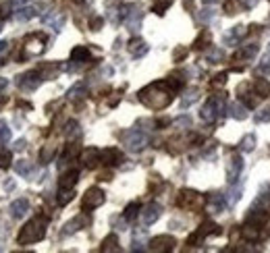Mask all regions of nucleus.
Returning a JSON list of instances; mask_svg holds the SVG:
<instances>
[{
    "instance_id": "f257e3e1",
    "label": "nucleus",
    "mask_w": 270,
    "mask_h": 253,
    "mask_svg": "<svg viewBox=\"0 0 270 253\" xmlns=\"http://www.w3.org/2000/svg\"><path fill=\"white\" fill-rule=\"evenodd\" d=\"M139 100H142L148 108L162 110L171 104L173 92L168 89V83H152V85H148L146 89L139 92Z\"/></svg>"
},
{
    "instance_id": "f03ea898",
    "label": "nucleus",
    "mask_w": 270,
    "mask_h": 253,
    "mask_svg": "<svg viewBox=\"0 0 270 253\" xmlns=\"http://www.w3.org/2000/svg\"><path fill=\"white\" fill-rule=\"evenodd\" d=\"M46 224H48L46 218H39V216L32 218L19 232V243L21 245H32V243L42 241L46 237Z\"/></svg>"
},
{
    "instance_id": "7ed1b4c3",
    "label": "nucleus",
    "mask_w": 270,
    "mask_h": 253,
    "mask_svg": "<svg viewBox=\"0 0 270 253\" xmlns=\"http://www.w3.org/2000/svg\"><path fill=\"white\" fill-rule=\"evenodd\" d=\"M223 112H225V100L223 98H210L202 106V110H199V116H202V120H206V123H214Z\"/></svg>"
},
{
    "instance_id": "20e7f679",
    "label": "nucleus",
    "mask_w": 270,
    "mask_h": 253,
    "mask_svg": "<svg viewBox=\"0 0 270 253\" xmlns=\"http://www.w3.org/2000/svg\"><path fill=\"white\" fill-rule=\"evenodd\" d=\"M123 139H125V145L129 151H142L148 145V135L139 129H133V131H129V133H125Z\"/></svg>"
},
{
    "instance_id": "39448f33",
    "label": "nucleus",
    "mask_w": 270,
    "mask_h": 253,
    "mask_svg": "<svg viewBox=\"0 0 270 253\" xmlns=\"http://www.w3.org/2000/svg\"><path fill=\"white\" fill-rule=\"evenodd\" d=\"M44 44H46V36L44 34H34L25 39L23 46V56H36L44 52Z\"/></svg>"
},
{
    "instance_id": "423d86ee",
    "label": "nucleus",
    "mask_w": 270,
    "mask_h": 253,
    "mask_svg": "<svg viewBox=\"0 0 270 253\" xmlns=\"http://www.w3.org/2000/svg\"><path fill=\"white\" fill-rule=\"evenodd\" d=\"M104 199H106L104 191L98 189V187H92V189L85 191V195L81 199V206H83V210H96V208H100L104 204Z\"/></svg>"
},
{
    "instance_id": "0eeeda50",
    "label": "nucleus",
    "mask_w": 270,
    "mask_h": 253,
    "mask_svg": "<svg viewBox=\"0 0 270 253\" xmlns=\"http://www.w3.org/2000/svg\"><path fill=\"white\" fill-rule=\"evenodd\" d=\"M39 81H42V75H39V71H27L19 77L17 85L23 89V92H34V89L39 85Z\"/></svg>"
},
{
    "instance_id": "6e6552de",
    "label": "nucleus",
    "mask_w": 270,
    "mask_h": 253,
    "mask_svg": "<svg viewBox=\"0 0 270 253\" xmlns=\"http://www.w3.org/2000/svg\"><path fill=\"white\" fill-rule=\"evenodd\" d=\"M175 245H177V241L171 235H160V237L150 241V249L152 251H171V249H175Z\"/></svg>"
},
{
    "instance_id": "1a4fd4ad",
    "label": "nucleus",
    "mask_w": 270,
    "mask_h": 253,
    "mask_svg": "<svg viewBox=\"0 0 270 253\" xmlns=\"http://www.w3.org/2000/svg\"><path fill=\"white\" fill-rule=\"evenodd\" d=\"M241 170H243V160H241V156H233L231 162H229V168H227V181H229V185H235V183H237V179H239V175H241Z\"/></svg>"
},
{
    "instance_id": "9d476101",
    "label": "nucleus",
    "mask_w": 270,
    "mask_h": 253,
    "mask_svg": "<svg viewBox=\"0 0 270 253\" xmlns=\"http://www.w3.org/2000/svg\"><path fill=\"white\" fill-rule=\"evenodd\" d=\"M160 214H162V208H160V204H150L142 212V222H144L146 226H150V224H154V222L160 218Z\"/></svg>"
},
{
    "instance_id": "9b49d317",
    "label": "nucleus",
    "mask_w": 270,
    "mask_h": 253,
    "mask_svg": "<svg viewBox=\"0 0 270 253\" xmlns=\"http://www.w3.org/2000/svg\"><path fill=\"white\" fill-rule=\"evenodd\" d=\"M8 212H11V216L15 218V220H21L27 212H29V201L27 199H15L11 206H8Z\"/></svg>"
},
{
    "instance_id": "f8f14e48",
    "label": "nucleus",
    "mask_w": 270,
    "mask_h": 253,
    "mask_svg": "<svg viewBox=\"0 0 270 253\" xmlns=\"http://www.w3.org/2000/svg\"><path fill=\"white\" fill-rule=\"evenodd\" d=\"M199 201H202L199 193H195V191H189V189H185V191H181V195H179L177 204L181 206V208H189V206H195V204H199Z\"/></svg>"
},
{
    "instance_id": "ddd939ff",
    "label": "nucleus",
    "mask_w": 270,
    "mask_h": 253,
    "mask_svg": "<svg viewBox=\"0 0 270 253\" xmlns=\"http://www.w3.org/2000/svg\"><path fill=\"white\" fill-rule=\"evenodd\" d=\"M123 160L121 151L115 149V147H108L104 151H100V162H104L106 166H113V164H118V162Z\"/></svg>"
},
{
    "instance_id": "4468645a",
    "label": "nucleus",
    "mask_w": 270,
    "mask_h": 253,
    "mask_svg": "<svg viewBox=\"0 0 270 253\" xmlns=\"http://www.w3.org/2000/svg\"><path fill=\"white\" fill-rule=\"evenodd\" d=\"M77 181H79V170H69L58 181V189H75Z\"/></svg>"
},
{
    "instance_id": "2eb2a0df",
    "label": "nucleus",
    "mask_w": 270,
    "mask_h": 253,
    "mask_svg": "<svg viewBox=\"0 0 270 253\" xmlns=\"http://www.w3.org/2000/svg\"><path fill=\"white\" fill-rule=\"evenodd\" d=\"M227 206V199L221 195V193H212L208 197V210L212 212V214H218V212H223Z\"/></svg>"
},
{
    "instance_id": "dca6fc26",
    "label": "nucleus",
    "mask_w": 270,
    "mask_h": 253,
    "mask_svg": "<svg viewBox=\"0 0 270 253\" xmlns=\"http://www.w3.org/2000/svg\"><path fill=\"white\" fill-rule=\"evenodd\" d=\"M81 162L87 166V168H94L98 162H100V151L96 147H89V149H83L81 151Z\"/></svg>"
},
{
    "instance_id": "f3484780",
    "label": "nucleus",
    "mask_w": 270,
    "mask_h": 253,
    "mask_svg": "<svg viewBox=\"0 0 270 253\" xmlns=\"http://www.w3.org/2000/svg\"><path fill=\"white\" fill-rule=\"evenodd\" d=\"M42 21L46 23V25H50L52 29H56V32H61L63 29V25H65V15H61V13H50V15H44L42 17Z\"/></svg>"
},
{
    "instance_id": "a211bd4d",
    "label": "nucleus",
    "mask_w": 270,
    "mask_h": 253,
    "mask_svg": "<svg viewBox=\"0 0 270 253\" xmlns=\"http://www.w3.org/2000/svg\"><path fill=\"white\" fill-rule=\"evenodd\" d=\"M129 52H131L135 58L139 56H144L148 52V44L144 42V39H139V37H133L131 42H129Z\"/></svg>"
},
{
    "instance_id": "6ab92c4d",
    "label": "nucleus",
    "mask_w": 270,
    "mask_h": 253,
    "mask_svg": "<svg viewBox=\"0 0 270 253\" xmlns=\"http://www.w3.org/2000/svg\"><path fill=\"white\" fill-rule=\"evenodd\" d=\"M229 114H231L233 118L237 120H243L247 116V106L243 102H233V104H229Z\"/></svg>"
},
{
    "instance_id": "aec40b11",
    "label": "nucleus",
    "mask_w": 270,
    "mask_h": 253,
    "mask_svg": "<svg viewBox=\"0 0 270 253\" xmlns=\"http://www.w3.org/2000/svg\"><path fill=\"white\" fill-rule=\"evenodd\" d=\"M89 224V218H85V216H77L75 220H71L69 224L65 226V230H63V235H71V232H75V230H79L81 226H87Z\"/></svg>"
},
{
    "instance_id": "412c9836",
    "label": "nucleus",
    "mask_w": 270,
    "mask_h": 253,
    "mask_svg": "<svg viewBox=\"0 0 270 253\" xmlns=\"http://www.w3.org/2000/svg\"><path fill=\"white\" fill-rule=\"evenodd\" d=\"M69 100H81L87 96V85L83 83V81H79V83H75L71 89H69Z\"/></svg>"
},
{
    "instance_id": "4be33fe9",
    "label": "nucleus",
    "mask_w": 270,
    "mask_h": 253,
    "mask_svg": "<svg viewBox=\"0 0 270 253\" xmlns=\"http://www.w3.org/2000/svg\"><path fill=\"white\" fill-rule=\"evenodd\" d=\"M71 60H73V63H87V60H89V50L85 46H75L71 50Z\"/></svg>"
},
{
    "instance_id": "5701e85b",
    "label": "nucleus",
    "mask_w": 270,
    "mask_h": 253,
    "mask_svg": "<svg viewBox=\"0 0 270 253\" xmlns=\"http://www.w3.org/2000/svg\"><path fill=\"white\" fill-rule=\"evenodd\" d=\"M266 214H262V212H258V210H249V214L245 216V224H256V226H262V222H266Z\"/></svg>"
},
{
    "instance_id": "b1692460",
    "label": "nucleus",
    "mask_w": 270,
    "mask_h": 253,
    "mask_svg": "<svg viewBox=\"0 0 270 253\" xmlns=\"http://www.w3.org/2000/svg\"><path fill=\"white\" fill-rule=\"evenodd\" d=\"M245 32H247V29H245L243 25H237V27H233V32L225 36V44H237L239 39H241V37L245 36Z\"/></svg>"
},
{
    "instance_id": "393cba45",
    "label": "nucleus",
    "mask_w": 270,
    "mask_h": 253,
    "mask_svg": "<svg viewBox=\"0 0 270 253\" xmlns=\"http://www.w3.org/2000/svg\"><path fill=\"white\" fill-rule=\"evenodd\" d=\"M65 135H67V139H77L79 135H81V127H79V123L69 120L67 127H65Z\"/></svg>"
},
{
    "instance_id": "a878e982",
    "label": "nucleus",
    "mask_w": 270,
    "mask_h": 253,
    "mask_svg": "<svg viewBox=\"0 0 270 253\" xmlns=\"http://www.w3.org/2000/svg\"><path fill=\"white\" fill-rule=\"evenodd\" d=\"M243 239H247V241H260V239H262V232H260V228L256 224H247L243 228Z\"/></svg>"
},
{
    "instance_id": "bb28decb",
    "label": "nucleus",
    "mask_w": 270,
    "mask_h": 253,
    "mask_svg": "<svg viewBox=\"0 0 270 253\" xmlns=\"http://www.w3.org/2000/svg\"><path fill=\"white\" fill-rule=\"evenodd\" d=\"M137 214H139V204H137V201H133V204H129V206L125 208V212H123V220L131 222V220L137 218Z\"/></svg>"
},
{
    "instance_id": "cd10ccee",
    "label": "nucleus",
    "mask_w": 270,
    "mask_h": 253,
    "mask_svg": "<svg viewBox=\"0 0 270 253\" xmlns=\"http://www.w3.org/2000/svg\"><path fill=\"white\" fill-rule=\"evenodd\" d=\"M38 13H36V8L34 6H21V8H17V19L19 21H29V19H34Z\"/></svg>"
},
{
    "instance_id": "c85d7f7f",
    "label": "nucleus",
    "mask_w": 270,
    "mask_h": 253,
    "mask_svg": "<svg viewBox=\"0 0 270 253\" xmlns=\"http://www.w3.org/2000/svg\"><path fill=\"white\" fill-rule=\"evenodd\" d=\"M256 94L260 98H268L270 96V83H268L266 79H258L256 81Z\"/></svg>"
},
{
    "instance_id": "c756f323",
    "label": "nucleus",
    "mask_w": 270,
    "mask_h": 253,
    "mask_svg": "<svg viewBox=\"0 0 270 253\" xmlns=\"http://www.w3.org/2000/svg\"><path fill=\"white\" fill-rule=\"evenodd\" d=\"M54 154H56V147H54V145L44 147L42 151H39V162H42V164H48V162H52Z\"/></svg>"
},
{
    "instance_id": "7c9ffc66",
    "label": "nucleus",
    "mask_w": 270,
    "mask_h": 253,
    "mask_svg": "<svg viewBox=\"0 0 270 253\" xmlns=\"http://www.w3.org/2000/svg\"><path fill=\"white\" fill-rule=\"evenodd\" d=\"M256 54H258V44H249L243 50H239L235 58H254Z\"/></svg>"
},
{
    "instance_id": "2f4dec72",
    "label": "nucleus",
    "mask_w": 270,
    "mask_h": 253,
    "mask_svg": "<svg viewBox=\"0 0 270 253\" xmlns=\"http://www.w3.org/2000/svg\"><path fill=\"white\" fill-rule=\"evenodd\" d=\"M15 170H17L19 175H23V177H32V173H34L32 164H29L27 160H21V162H17V164H15Z\"/></svg>"
},
{
    "instance_id": "473e14b6",
    "label": "nucleus",
    "mask_w": 270,
    "mask_h": 253,
    "mask_svg": "<svg viewBox=\"0 0 270 253\" xmlns=\"http://www.w3.org/2000/svg\"><path fill=\"white\" fill-rule=\"evenodd\" d=\"M73 197H75L73 189H61V191H58V206H67Z\"/></svg>"
},
{
    "instance_id": "72a5a7b5",
    "label": "nucleus",
    "mask_w": 270,
    "mask_h": 253,
    "mask_svg": "<svg viewBox=\"0 0 270 253\" xmlns=\"http://www.w3.org/2000/svg\"><path fill=\"white\" fill-rule=\"evenodd\" d=\"M102 251H118V239H116V235H111V237L104 239Z\"/></svg>"
},
{
    "instance_id": "f704fd0d",
    "label": "nucleus",
    "mask_w": 270,
    "mask_h": 253,
    "mask_svg": "<svg viewBox=\"0 0 270 253\" xmlns=\"http://www.w3.org/2000/svg\"><path fill=\"white\" fill-rule=\"evenodd\" d=\"M254 147H256V135H245L241 139V149L243 151H254Z\"/></svg>"
},
{
    "instance_id": "c9c22d12",
    "label": "nucleus",
    "mask_w": 270,
    "mask_h": 253,
    "mask_svg": "<svg viewBox=\"0 0 270 253\" xmlns=\"http://www.w3.org/2000/svg\"><path fill=\"white\" fill-rule=\"evenodd\" d=\"M11 160H13V154L8 149H0V168H8L11 166Z\"/></svg>"
},
{
    "instance_id": "e433bc0d",
    "label": "nucleus",
    "mask_w": 270,
    "mask_h": 253,
    "mask_svg": "<svg viewBox=\"0 0 270 253\" xmlns=\"http://www.w3.org/2000/svg\"><path fill=\"white\" fill-rule=\"evenodd\" d=\"M223 58H225V52H223L221 48H214V50H210V52H208V60H210V63H221Z\"/></svg>"
},
{
    "instance_id": "4c0bfd02",
    "label": "nucleus",
    "mask_w": 270,
    "mask_h": 253,
    "mask_svg": "<svg viewBox=\"0 0 270 253\" xmlns=\"http://www.w3.org/2000/svg\"><path fill=\"white\" fill-rule=\"evenodd\" d=\"M258 73H262V75H268V73H270V52L264 54L262 63H260V67H258Z\"/></svg>"
},
{
    "instance_id": "58836bf2",
    "label": "nucleus",
    "mask_w": 270,
    "mask_h": 253,
    "mask_svg": "<svg viewBox=\"0 0 270 253\" xmlns=\"http://www.w3.org/2000/svg\"><path fill=\"white\" fill-rule=\"evenodd\" d=\"M195 100H197V92L193 89V92H189V94H187V98H183V100H181V106H183V108L192 106V104L195 102Z\"/></svg>"
},
{
    "instance_id": "ea45409f",
    "label": "nucleus",
    "mask_w": 270,
    "mask_h": 253,
    "mask_svg": "<svg viewBox=\"0 0 270 253\" xmlns=\"http://www.w3.org/2000/svg\"><path fill=\"white\" fill-rule=\"evenodd\" d=\"M268 120H270V108L260 110V112L256 114V123H268Z\"/></svg>"
},
{
    "instance_id": "a19ab883",
    "label": "nucleus",
    "mask_w": 270,
    "mask_h": 253,
    "mask_svg": "<svg viewBox=\"0 0 270 253\" xmlns=\"http://www.w3.org/2000/svg\"><path fill=\"white\" fill-rule=\"evenodd\" d=\"M171 6V0H164V2H158V4H154V13L156 15H164V11Z\"/></svg>"
},
{
    "instance_id": "79ce46f5",
    "label": "nucleus",
    "mask_w": 270,
    "mask_h": 253,
    "mask_svg": "<svg viewBox=\"0 0 270 253\" xmlns=\"http://www.w3.org/2000/svg\"><path fill=\"white\" fill-rule=\"evenodd\" d=\"M8 139H11V129L0 127V144H8Z\"/></svg>"
},
{
    "instance_id": "37998d69",
    "label": "nucleus",
    "mask_w": 270,
    "mask_h": 253,
    "mask_svg": "<svg viewBox=\"0 0 270 253\" xmlns=\"http://www.w3.org/2000/svg\"><path fill=\"white\" fill-rule=\"evenodd\" d=\"M208 39H210V34H208V32H204L202 36H199V37L195 39V44H193V46H195V48H204V44L208 42Z\"/></svg>"
},
{
    "instance_id": "c03bdc74",
    "label": "nucleus",
    "mask_w": 270,
    "mask_h": 253,
    "mask_svg": "<svg viewBox=\"0 0 270 253\" xmlns=\"http://www.w3.org/2000/svg\"><path fill=\"white\" fill-rule=\"evenodd\" d=\"M225 81H227V73H221V75H216V77H214L212 85H214V87H221V85H225Z\"/></svg>"
},
{
    "instance_id": "a18cd8bd",
    "label": "nucleus",
    "mask_w": 270,
    "mask_h": 253,
    "mask_svg": "<svg viewBox=\"0 0 270 253\" xmlns=\"http://www.w3.org/2000/svg\"><path fill=\"white\" fill-rule=\"evenodd\" d=\"M214 17V11H202V15H197L199 21H210Z\"/></svg>"
},
{
    "instance_id": "49530a36",
    "label": "nucleus",
    "mask_w": 270,
    "mask_h": 253,
    "mask_svg": "<svg viewBox=\"0 0 270 253\" xmlns=\"http://www.w3.org/2000/svg\"><path fill=\"white\" fill-rule=\"evenodd\" d=\"M100 27H102V19H100V17L92 19V29H94V32H98V29H100Z\"/></svg>"
},
{
    "instance_id": "de8ad7c7",
    "label": "nucleus",
    "mask_w": 270,
    "mask_h": 253,
    "mask_svg": "<svg viewBox=\"0 0 270 253\" xmlns=\"http://www.w3.org/2000/svg\"><path fill=\"white\" fill-rule=\"evenodd\" d=\"M29 2V0H11V6L13 8H21L23 4H27Z\"/></svg>"
},
{
    "instance_id": "09e8293b",
    "label": "nucleus",
    "mask_w": 270,
    "mask_h": 253,
    "mask_svg": "<svg viewBox=\"0 0 270 253\" xmlns=\"http://www.w3.org/2000/svg\"><path fill=\"white\" fill-rule=\"evenodd\" d=\"M241 4H243L245 8H254V6L258 4V0H241Z\"/></svg>"
},
{
    "instance_id": "8fccbe9b",
    "label": "nucleus",
    "mask_w": 270,
    "mask_h": 253,
    "mask_svg": "<svg viewBox=\"0 0 270 253\" xmlns=\"http://www.w3.org/2000/svg\"><path fill=\"white\" fill-rule=\"evenodd\" d=\"M15 149H17V151H21V149H25V141H23V139H19V141H17V144H15Z\"/></svg>"
},
{
    "instance_id": "3c124183",
    "label": "nucleus",
    "mask_w": 270,
    "mask_h": 253,
    "mask_svg": "<svg viewBox=\"0 0 270 253\" xmlns=\"http://www.w3.org/2000/svg\"><path fill=\"white\" fill-rule=\"evenodd\" d=\"M2 52H8V42H0V54Z\"/></svg>"
},
{
    "instance_id": "603ef678",
    "label": "nucleus",
    "mask_w": 270,
    "mask_h": 253,
    "mask_svg": "<svg viewBox=\"0 0 270 253\" xmlns=\"http://www.w3.org/2000/svg\"><path fill=\"white\" fill-rule=\"evenodd\" d=\"M6 85H8V81H6L4 77H0V89H4Z\"/></svg>"
},
{
    "instance_id": "864d4df0",
    "label": "nucleus",
    "mask_w": 270,
    "mask_h": 253,
    "mask_svg": "<svg viewBox=\"0 0 270 253\" xmlns=\"http://www.w3.org/2000/svg\"><path fill=\"white\" fill-rule=\"evenodd\" d=\"M4 189H8V191L15 189V183H13V181H11V183H4Z\"/></svg>"
},
{
    "instance_id": "5fc2aeb1",
    "label": "nucleus",
    "mask_w": 270,
    "mask_h": 253,
    "mask_svg": "<svg viewBox=\"0 0 270 253\" xmlns=\"http://www.w3.org/2000/svg\"><path fill=\"white\" fill-rule=\"evenodd\" d=\"M216 2H221V0H204V4H216Z\"/></svg>"
},
{
    "instance_id": "6e6d98bb",
    "label": "nucleus",
    "mask_w": 270,
    "mask_h": 253,
    "mask_svg": "<svg viewBox=\"0 0 270 253\" xmlns=\"http://www.w3.org/2000/svg\"><path fill=\"white\" fill-rule=\"evenodd\" d=\"M75 2H79V4H81V2H83V0H75Z\"/></svg>"
},
{
    "instance_id": "4d7b16f0",
    "label": "nucleus",
    "mask_w": 270,
    "mask_h": 253,
    "mask_svg": "<svg viewBox=\"0 0 270 253\" xmlns=\"http://www.w3.org/2000/svg\"><path fill=\"white\" fill-rule=\"evenodd\" d=\"M0 32H2V21H0Z\"/></svg>"
},
{
    "instance_id": "13d9d810",
    "label": "nucleus",
    "mask_w": 270,
    "mask_h": 253,
    "mask_svg": "<svg viewBox=\"0 0 270 253\" xmlns=\"http://www.w3.org/2000/svg\"><path fill=\"white\" fill-rule=\"evenodd\" d=\"M268 52H270V48H268Z\"/></svg>"
}]
</instances>
